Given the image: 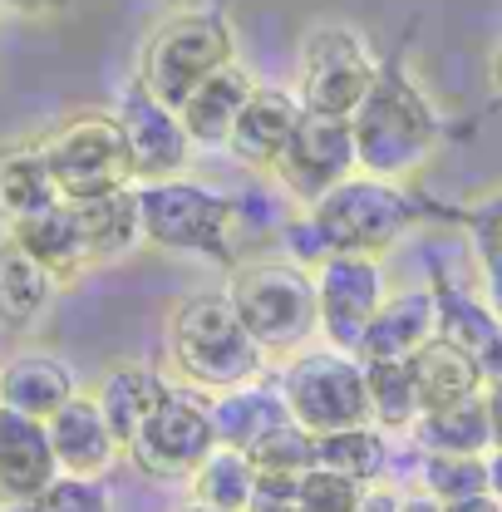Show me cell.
<instances>
[{
    "label": "cell",
    "instance_id": "obj_1",
    "mask_svg": "<svg viewBox=\"0 0 502 512\" xmlns=\"http://www.w3.org/2000/svg\"><path fill=\"white\" fill-rule=\"evenodd\" d=\"M168 355L183 384L197 394L242 389V384H256L266 370V350L237 320L227 291H197L188 301H178V311L168 320Z\"/></svg>",
    "mask_w": 502,
    "mask_h": 512
},
{
    "label": "cell",
    "instance_id": "obj_2",
    "mask_svg": "<svg viewBox=\"0 0 502 512\" xmlns=\"http://www.w3.org/2000/svg\"><path fill=\"white\" fill-rule=\"evenodd\" d=\"M350 133H355V163H360V173L365 178H384V183H399V188L439 148V119H434L429 99L409 84L404 69H379L370 99L350 119Z\"/></svg>",
    "mask_w": 502,
    "mask_h": 512
},
{
    "label": "cell",
    "instance_id": "obj_3",
    "mask_svg": "<svg viewBox=\"0 0 502 512\" xmlns=\"http://www.w3.org/2000/svg\"><path fill=\"white\" fill-rule=\"evenodd\" d=\"M227 301L247 335L266 355H301L306 340L320 330V296H315V271L271 256V261H242L232 266Z\"/></svg>",
    "mask_w": 502,
    "mask_h": 512
},
{
    "label": "cell",
    "instance_id": "obj_4",
    "mask_svg": "<svg viewBox=\"0 0 502 512\" xmlns=\"http://www.w3.org/2000/svg\"><path fill=\"white\" fill-rule=\"evenodd\" d=\"M138 217L143 242L158 252H197L212 261H237V237L247 232L242 202L232 192L207 183L168 178V183H138Z\"/></svg>",
    "mask_w": 502,
    "mask_h": 512
},
{
    "label": "cell",
    "instance_id": "obj_5",
    "mask_svg": "<svg viewBox=\"0 0 502 512\" xmlns=\"http://www.w3.org/2000/svg\"><path fill=\"white\" fill-rule=\"evenodd\" d=\"M222 64H232V30H227V20L212 15V10H178V15H168L143 40L133 79L158 104L183 109Z\"/></svg>",
    "mask_w": 502,
    "mask_h": 512
},
{
    "label": "cell",
    "instance_id": "obj_6",
    "mask_svg": "<svg viewBox=\"0 0 502 512\" xmlns=\"http://www.w3.org/2000/svg\"><path fill=\"white\" fill-rule=\"evenodd\" d=\"M414 217L419 207L399 183L365 178V173L345 178L306 212L325 256H384L414 227Z\"/></svg>",
    "mask_w": 502,
    "mask_h": 512
},
{
    "label": "cell",
    "instance_id": "obj_7",
    "mask_svg": "<svg viewBox=\"0 0 502 512\" xmlns=\"http://www.w3.org/2000/svg\"><path fill=\"white\" fill-rule=\"evenodd\" d=\"M281 399L291 409V424H301L306 434H340V429H360L370 424V384H365V360L345 355V350H301L286 360L281 370Z\"/></svg>",
    "mask_w": 502,
    "mask_h": 512
},
{
    "label": "cell",
    "instance_id": "obj_8",
    "mask_svg": "<svg viewBox=\"0 0 502 512\" xmlns=\"http://www.w3.org/2000/svg\"><path fill=\"white\" fill-rule=\"evenodd\" d=\"M379 79V60L370 55V40L340 20H320L301 40V79H296V99L306 114L320 119H340L350 124L360 114V104L370 99Z\"/></svg>",
    "mask_w": 502,
    "mask_h": 512
},
{
    "label": "cell",
    "instance_id": "obj_9",
    "mask_svg": "<svg viewBox=\"0 0 502 512\" xmlns=\"http://www.w3.org/2000/svg\"><path fill=\"white\" fill-rule=\"evenodd\" d=\"M50 178L60 188V202H94L109 192L138 188L128 138L114 114H79L40 138Z\"/></svg>",
    "mask_w": 502,
    "mask_h": 512
},
{
    "label": "cell",
    "instance_id": "obj_10",
    "mask_svg": "<svg viewBox=\"0 0 502 512\" xmlns=\"http://www.w3.org/2000/svg\"><path fill=\"white\" fill-rule=\"evenodd\" d=\"M217 448V429H212V399L197 389H173L163 394V404L143 419V429L133 434L124 448L128 463L148 478H192L202 468V458Z\"/></svg>",
    "mask_w": 502,
    "mask_h": 512
},
{
    "label": "cell",
    "instance_id": "obj_11",
    "mask_svg": "<svg viewBox=\"0 0 502 512\" xmlns=\"http://www.w3.org/2000/svg\"><path fill=\"white\" fill-rule=\"evenodd\" d=\"M315 296H320V335L330 350H345L360 360V340L389 301L384 261L379 256H325L315 266Z\"/></svg>",
    "mask_w": 502,
    "mask_h": 512
},
{
    "label": "cell",
    "instance_id": "obj_12",
    "mask_svg": "<svg viewBox=\"0 0 502 512\" xmlns=\"http://www.w3.org/2000/svg\"><path fill=\"white\" fill-rule=\"evenodd\" d=\"M355 173H360V163H355V133H350V124L306 114L301 128H296V138H291V148H286V158L276 163L271 178L311 212L325 192H335L345 178H355Z\"/></svg>",
    "mask_w": 502,
    "mask_h": 512
},
{
    "label": "cell",
    "instance_id": "obj_13",
    "mask_svg": "<svg viewBox=\"0 0 502 512\" xmlns=\"http://www.w3.org/2000/svg\"><path fill=\"white\" fill-rule=\"evenodd\" d=\"M114 119H119V128L128 138V158H133V178L138 183H168V178H178L188 168L192 138L183 128V119H178V109L158 104L138 79L124 84Z\"/></svg>",
    "mask_w": 502,
    "mask_h": 512
},
{
    "label": "cell",
    "instance_id": "obj_14",
    "mask_svg": "<svg viewBox=\"0 0 502 512\" xmlns=\"http://www.w3.org/2000/svg\"><path fill=\"white\" fill-rule=\"evenodd\" d=\"M60 473L50 429L40 419L0 409V512L35 503Z\"/></svg>",
    "mask_w": 502,
    "mask_h": 512
},
{
    "label": "cell",
    "instance_id": "obj_15",
    "mask_svg": "<svg viewBox=\"0 0 502 512\" xmlns=\"http://www.w3.org/2000/svg\"><path fill=\"white\" fill-rule=\"evenodd\" d=\"M306 119L296 89H256L251 104L242 109V119L227 138V153L242 163V168H256V173H276V163L286 158L296 128Z\"/></svg>",
    "mask_w": 502,
    "mask_h": 512
},
{
    "label": "cell",
    "instance_id": "obj_16",
    "mask_svg": "<svg viewBox=\"0 0 502 512\" xmlns=\"http://www.w3.org/2000/svg\"><path fill=\"white\" fill-rule=\"evenodd\" d=\"M45 429H50L64 478H104L114 468V458L124 453L94 394H74Z\"/></svg>",
    "mask_w": 502,
    "mask_h": 512
},
{
    "label": "cell",
    "instance_id": "obj_17",
    "mask_svg": "<svg viewBox=\"0 0 502 512\" xmlns=\"http://www.w3.org/2000/svg\"><path fill=\"white\" fill-rule=\"evenodd\" d=\"M74 394H79L74 370L64 365L60 355L20 350V355H10L0 365V409H10V414H25V419L50 424Z\"/></svg>",
    "mask_w": 502,
    "mask_h": 512
},
{
    "label": "cell",
    "instance_id": "obj_18",
    "mask_svg": "<svg viewBox=\"0 0 502 512\" xmlns=\"http://www.w3.org/2000/svg\"><path fill=\"white\" fill-rule=\"evenodd\" d=\"M434 316H439V335L453 340L458 350H468L478 360V370L488 384L502 380V325L493 301H478L473 291L453 286V281H434Z\"/></svg>",
    "mask_w": 502,
    "mask_h": 512
},
{
    "label": "cell",
    "instance_id": "obj_19",
    "mask_svg": "<svg viewBox=\"0 0 502 512\" xmlns=\"http://www.w3.org/2000/svg\"><path fill=\"white\" fill-rule=\"evenodd\" d=\"M439 335V316H434V291L414 286V291H394L379 316L370 320L365 340H360V360L365 365H384V360H409L419 345H429Z\"/></svg>",
    "mask_w": 502,
    "mask_h": 512
},
{
    "label": "cell",
    "instance_id": "obj_20",
    "mask_svg": "<svg viewBox=\"0 0 502 512\" xmlns=\"http://www.w3.org/2000/svg\"><path fill=\"white\" fill-rule=\"evenodd\" d=\"M409 375H414V389H419V409L424 414H439V409H453V404H468L488 389V375L478 370V360L468 350H458L453 340L434 335L429 345H419L409 355Z\"/></svg>",
    "mask_w": 502,
    "mask_h": 512
},
{
    "label": "cell",
    "instance_id": "obj_21",
    "mask_svg": "<svg viewBox=\"0 0 502 512\" xmlns=\"http://www.w3.org/2000/svg\"><path fill=\"white\" fill-rule=\"evenodd\" d=\"M261 84L251 79L242 64H222L197 94H192L188 104L178 109V119L188 128L192 148H227V138H232V128L242 119V109L251 104V94H256Z\"/></svg>",
    "mask_w": 502,
    "mask_h": 512
},
{
    "label": "cell",
    "instance_id": "obj_22",
    "mask_svg": "<svg viewBox=\"0 0 502 512\" xmlns=\"http://www.w3.org/2000/svg\"><path fill=\"white\" fill-rule=\"evenodd\" d=\"M291 424V409L281 399L276 384H242V389H227V394H212V429H217V444L251 453L266 434L286 429Z\"/></svg>",
    "mask_w": 502,
    "mask_h": 512
},
{
    "label": "cell",
    "instance_id": "obj_23",
    "mask_svg": "<svg viewBox=\"0 0 502 512\" xmlns=\"http://www.w3.org/2000/svg\"><path fill=\"white\" fill-rule=\"evenodd\" d=\"M55 202H60V188L50 178V163H45L40 138L0 148V222L5 227H15L25 217H40Z\"/></svg>",
    "mask_w": 502,
    "mask_h": 512
},
{
    "label": "cell",
    "instance_id": "obj_24",
    "mask_svg": "<svg viewBox=\"0 0 502 512\" xmlns=\"http://www.w3.org/2000/svg\"><path fill=\"white\" fill-rule=\"evenodd\" d=\"M60 281L35 261L30 252H20L10 237L0 242V330L20 335L30 325H40L50 301H55Z\"/></svg>",
    "mask_w": 502,
    "mask_h": 512
},
{
    "label": "cell",
    "instance_id": "obj_25",
    "mask_svg": "<svg viewBox=\"0 0 502 512\" xmlns=\"http://www.w3.org/2000/svg\"><path fill=\"white\" fill-rule=\"evenodd\" d=\"M5 237H10L20 252L35 256L55 281H69V276H79V271L89 266V256H84V237H79V217H74V207H69V202H55L50 212H40V217H25V222L5 227Z\"/></svg>",
    "mask_w": 502,
    "mask_h": 512
},
{
    "label": "cell",
    "instance_id": "obj_26",
    "mask_svg": "<svg viewBox=\"0 0 502 512\" xmlns=\"http://www.w3.org/2000/svg\"><path fill=\"white\" fill-rule=\"evenodd\" d=\"M79 217V237H84V256L94 261H119L143 242V217H138V188L109 192L94 202H69Z\"/></svg>",
    "mask_w": 502,
    "mask_h": 512
},
{
    "label": "cell",
    "instance_id": "obj_27",
    "mask_svg": "<svg viewBox=\"0 0 502 512\" xmlns=\"http://www.w3.org/2000/svg\"><path fill=\"white\" fill-rule=\"evenodd\" d=\"M163 394H168L163 375L148 370V365H138V360H124V365H114V370L104 375V384L94 389V399H99V409H104V419H109L119 448L133 444V434H138L143 419L163 404Z\"/></svg>",
    "mask_w": 502,
    "mask_h": 512
},
{
    "label": "cell",
    "instance_id": "obj_28",
    "mask_svg": "<svg viewBox=\"0 0 502 512\" xmlns=\"http://www.w3.org/2000/svg\"><path fill=\"white\" fill-rule=\"evenodd\" d=\"M409 439L419 453H453V458H488L493 453V424H488V404L483 394L468 404H453L439 414H419V424L409 429Z\"/></svg>",
    "mask_w": 502,
    "mask_h": 512
},
{
    "label": "cell",
    "instance_id": "obj_29",
    "mask_svg": "<svg viewBox=\"0 0 502 512\" xmlns=\"http://www.w3.org/2000/svg\"><path fill=\"white\" fill-rule=\"evenodd\" d=\"M188 493H192V503H197V508L247 512L251 493H256V468H251L247 453L217 444L207 458H202V468L188 478Z\"/></svg>",
    "mask_w": 502,
    "mask_h": 512
},
{
    "label": "cell",
    "instance_id": "obj_30",
    "mask_svg": "<svg viewBox=\"0 0 502 512\" xmlns=\"http://www.w3.org/2000/svg\"><path fill=\"white\" fill-rule=\"evenodd\" d=\"M315 468H330L360 488H375L379 473L389 468V444L375 424L360 429H340V434H320L315 439Z\"/></svg>",
    "mask_w": 502,
    "mask_h": 512
},
{
    "label": "cell",
    "instance_id": "obj_31",
    "mask_svg": "<svg viewBox=\"0 0 502 512\" xmlns=\"http://www.w3.org/2000/svg\"><path fill=\"white\" fill-rule=\"evenodd\" d=\"M365 384H370V424L379 434H409L419 424V389L409 375V360H384V365H365Z\"/></svg>",
    "mask_w": 502,
    "mask_h": 512
},
{
    "label": "cell",
    "instance_id": "obj_32",
    "mask_svg": "<svg viewBox=\"0 0 502 512\" xmlns=\"http://www.w3.org/2000/svg\"><path fill=\"white\" fill-rule=\"evenodd\" d=\"M419 483L434 503H458L488 493V458H453V453H424Z\"/></svg>",
    "mask_w": 502,
    "mask_h": 512
},
{
    "label": "cell",
    "instance_id": "obj_33",
    "mask_svg": "<svg viewBox=\"0 0 502 512\" xmlns=\"http://www.w3.org/2000/svg\"><path fill=\"white\" fill-rule=\"evenodd\" d=\"M256 473H271V478H301L315 468V434H306L301 424H286L276 434H266L261 444L247 453Z\"/></svg>",
    "mask_w": 502,
    "mask_h": 512
},
{
    "label": "cell",
    "instance_id": "obj_34",
    "mask_svg": "<svg viewBox=\"0 0 502 512\" xmlns=\"http://www.w3.org/2000/svg\"><path fill=\"white\" fill-rule=\"evenodd\" d=\"M360 498H365V488L330 468H311L296 483V512H355Z\"/></svg>",
    "mask_w": 502,
    "mask_h": 512
},
{
    "label": "cell",
    "instance_id": "obj_35",
    "mask_svg": "<svg viewBox=\"0 0 502 512\" xmlns=\"http://www.w3.org/2000/svg\"><path fill=\"white\" fill-rule=\"evenodd\" d=\"M468 232H473V252L483 266L488 296H502V192L468 212Z\"/></svg>",
    "mask_w": 502,
    "mask_h": 512
},
{
    "label": "cell",
    "instance_id": "obj_36",
    "mask_svg": "<svg viewBox=\"0 0 502 512\" xmlns=\"http://www.w3.org/2000/svg\"><path fill=\"white\" fill-rule=\"evenodd\" d=\"M5 512H114V503H109L99 478H55L35 503L5 508Z\"/></svg>",
    "mask_w": 502,
    "mask_h": 512
},
{
    "label": "cell",
    "instance_id": "obj_37",
    "mask_svg": "<svg viewBox=\"0 0 502 512\" xmlns=\"http://www.w3.org/2000/svg\"><path fill=\"white\" fill-rule=\"evenodd\" d=\"M296 483H301V478H271V473H256V493H251L247 512H296Z\"/></svg>",
    "mask_w": 502,
    "mask_h": 512
},
{
    "label": "cell",
    "instance_id": "obj_38",
    "mask_svg": "<svg viewBox=\"0 0 502 512\" xmlns=\"http://www.w3.org/2000/svg\"><path fill=\"white\" fill-rule=\"evenodd\" d=\"M399 503H404V498H399V493H389V488H365V498H360V508L355 512H399Z\"/></svg>",
    "mask_w": 502,
    "mask_h": 512
},
{
    "label": "cell",
    "instance_id": "obj_39",
    "mask_svg": "<svg viewBox=\"0 0 502 512\" xmlns=\"http://www.w3.org/2000/svg\"><path fill=\"white\" fill-rule=\"evenodd\" d=\"M483 404H488V424H493V448H502V380L483 389Z\"/></svg>",
    "mask_w": 502,
    "mask_h": 512
},
{
    "label": "cell",
    "instance_id": "obj_40",
    "mask_svg": "<svg viewBox=\"0 0 502 512\" xmlns=\"http://www.w3.org/2000/svg\"><path fill=\"white\" fill-rule=\"evenodd\" d=\"M5 10H15V15H55V10H64L69 0H0Z\"/></svg>",
    "mask_w": 502,
    "mask_h": 512
},
{
    "label": "cell",
    "instance_id": "obj_41",
    "mask_svg": "<svg viewBox=\"0 0 502 512\" xmlns=\"http://www.w3.org/2000/svg\"><path fill=\"white\" fill-rule=\"evenodd\" d=\"M443 512H502V503L493 493H478V498H458V503H439Z\"/></svg>",
    "mask_w": 502,
    "mask_h": 512
},
{
    "label": "cell",
    "instance_id": "obj_42",
    "mask_svg": "<svg viewBox=\"0 0 502 512\" xmlns=\"http://www.w3.org/2000/svg\"><path fill=\"white\" fill-rule=\"evenodd\" d=\"M488 493L502 503V448H493V453H488Z\"/></svg>",
    "mask_w": 502,
    "mask_h": 512
},
{
    "label": "cell",
    "instance_id": "obj_43",
    "mask_svg": "<svg viewBox=\"0 0 502 512\" xmlns=\"http://www.w3.org/2000/svg\"><path fill=\"white\" fill-rule=\"evenodd\" d=\"M399 512H443V508L429 498V493H409V498L399 503Z\"/></svg>",
    "mask_w": 502,
    "mask_h": 512
},
{
    "label": "cell",
    "instance_id": "obj_44",
    "mask_svg": "<svg viewBox=\"0 0 502 512\" xmlns=\"http://www.w3.org/2000/svg\"><path fill=\"white\" fill-rule=\"evenodd\" d=\"M493 84H498V94H502V50H498V60H493Z\"/></svg>",
    "mask_w": 502,
    "mask_h": 512
},
{
    "label": "cell",
    "instance_id": "obj_45",
    "mask_svg": "<svg viewBox=\"0 0 502 512\" xmlns=\"http://www.w3.org/2000/svg\"><path fill=\"white\" fill-rule=\"evenodd\" d=\"M493 301V311H498V325H502V296H488Z\"/></svg>",
    "mask_w": 502,
    "mask_h": 512
},
{
    "label": "cell",
    "instance_id": "obj_46",
    "mask_svg": "<svg viewBox=\"0 0 502 512\" xmlns=\"http://www.w3.org/2000/svg\"><path fill=\"white\" fill-rule=\"evenodd\" d=\"M183 512H212V508H197V503H188V508H183Z\"/></svg>",
    "mask_w": 502,
    "mask_h": 512
}]
</instances>
